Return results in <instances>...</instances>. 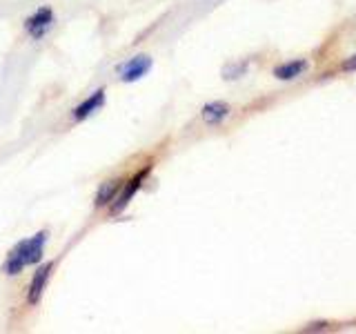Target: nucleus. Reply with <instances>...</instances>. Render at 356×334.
I'll use <instances>...</instances> for the list:
<instances>
[{"label": "nucleus", "instance_id": "6", "mask_svg": "<svg viewBox=\"0 0 356 334\" xmlns=\"http://www.w3.org/2000/svg\"><path fill=\"white\" fill-rule=\"evenodd\" d=\"M105 98H107V96H105V89H96L94 94H89L81 105H76V107H74V111H72L74 120H76V122H81V120H87L89 116H94L96 111L103 109Z\"/></svg>", "mask_w": 356, "mask_h": 334}, {"label": "nucleus", "instance_id": "3", "mask_svg": "<svg viewBox=\"0 0 356 334\" xmlns=\"http://www.w3.org/2000/svg\"><path fill=\"white\" fill-rule=\"evenodd\" d=\"M56 267V261H49V263H42L36 272L31 276V283H29V289H27V301L29 305H38L40 299L44 294V289H47V283L51 278V272Z\"/></svg>", "mask_w": 356, "mask_h": 334}, {"label": "nucleus", "instance_id": "5", "mask_svg": "<svg viewBox=\"0 0 356 334\" xmlns=\"http://www.w3.org/2000/svg\"><path fill=\"white\" fill-rule=\"evenodd\" d=\"M152 70V58L149 56H136V58L127 61L125 65H120V81L122 83H136L143 76H147V72Z\"/></svg>", "mask_w": 356, "mask_h": 334}, {"label": "nucleus", "instance_id": "9", "mask_svg": "<svg viewBox=\"0 0 356 334\" xmlns=\"http://www.w3.org/2000/svg\"><path fill=\"white\" fill-rule=\"evenodd\" d=\"M307 70V63L305 61H292V63H285V65H278L274 70V76L281 78V81H292V78L300 76Z\"/></svg>", "mask_w": 356, "mask_h": 334}, {"label": "nucleus", "instance_id": "1", "mask_svg": "<svg viewBox=\"0 0 356 334\" xmlns=\"http://www.w3.org/2000/svg\"><path fill=\"white\" fill-rule=\"evenodd\" d=\"M47 237H49V234L42 230L38 234H33V237L20 241L16 248L9 252L7 261L3 265V272L9 274V276H16V274H20L22 270H25V267L38 265L42 261L44 245H47Z\"/></svg>", "mask_w": 356, "mask_h": 334}, {"label": "nucleus", "instance_id": "4", "mask_svg": "<svg viewBox=\"0 0 356 334\" xmlns=\"http://www.w3.org/2000/svg\"><path fill=\"white\" fill-rule=\"evenodd\" d=\"M54 25V11L51 7H40L25 20V31L33 40H40Z\"/></svg>", "mask_w": 356, "mask_h": 334}, {"label": "nucleus", "instance_id": "8", "mask_svg": "<svg viewBox=\"0 0 356 334\" xmlns=\"http://www.w3.org/2000/svg\"><path fill=\"white\" fill-rule=\"evenodd\" d=\"M200 114H203V120L207 125H218V122H222L229 116V107L225 103H220V100H214V103H207Z\"/></svg>", "mask_w": 356, "mask_h": 334}, {"label": "nucleus", "instance_id": "2", "mask_svg": "<svg viewBox=\"0 0 356 334\" xmlns=\"http://www.w3.org/2000/svg\"><path fill=\"white\" fill-rule=\"evenodd\" d=\"M149 172H152V167L147 165V167H143V170H140L136 176H131L127 183H122V187H120V192H118L116 200L109 205V212H111V214H116V216H118V214H122V212L127 209V205L131 203V198L138 194V189L143 187V183L147 181Z\"/></svg>", "mask_w": 356, "mask_h": 334}, {"label": "nucleus", "instance_id": "7", "mask_svg": "<svg viewBox=\"0 0 356 334\" xmlns=\"http://www.w3.org/2000/svg\"><path fill=\"white\" fill-rule=\"evenodd\" d=\"M120 187H122V181H118V178H114V181H105L96 192V207L98 209L100 207H109L116 200Z\"/></svg>", "mask_w": 356, "mask_h": 334}, {"label": "nucleus", "instance_id": "10", "mask_svg": "<svg viewBox=\"0 0 356 334\" xmlns=\"http://www.w3.org/2000/svg\"><path fill=\"white\" fill-rule=\"evenodd\" d=\"M343 70H348V72H354V70H356V56H352L350 61H345V63H343Z\"/></svg>", "mask_w": 356, "mask_h": 334}]
</instances>
